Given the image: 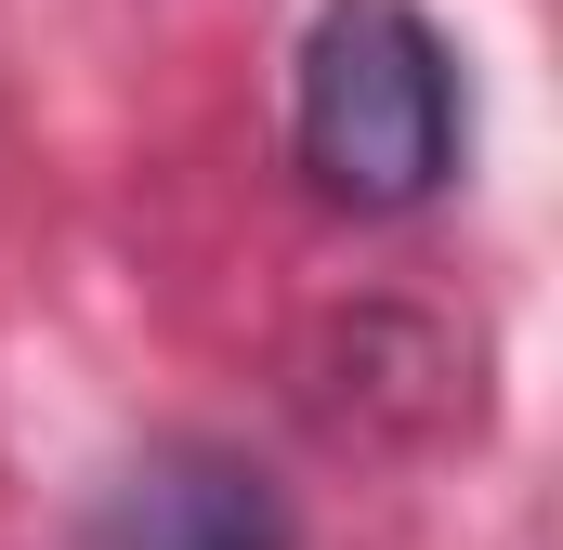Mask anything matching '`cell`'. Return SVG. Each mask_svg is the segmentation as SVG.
Returning <instances> with one entry per match:
<instances>
[{"mask_svg":"<svg viewBox=\"0 0 563 550\" xmlns=\"http://www.w3.org/2000/svg\"><path fill=\"white\" fill-rule=\"evenodd\" d=\"M301 170L341 210H420L459 170V53L420 0H328L301 26V92H288Z\"/></svg>","mask_w":563,"mask_h":550,"instance_id":"1","label":"cell"},{"mask_svg":"<svg viewBox=\"0 0 563 550\" xmlns=\"http://www.w3.org/2000/svg\"><path fill=\"white\" fill-rule=\"evenodd\" d=\"M106 550H301V538H288V498H276L263 459H236V446H157L106 498Z\"/></svg>","mask_w":563,"mask_h":550,"instance_id":"2","label":"cell"}]
</instances>
